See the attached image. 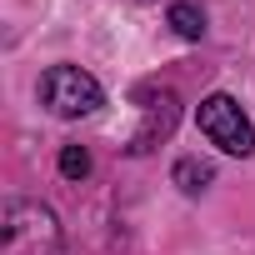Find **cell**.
I'll return each mask as SVG.
<instances>
[{"label": "cell", "instance_id": "1", "mask_svg": "<svg viewBox=\"0 0 255 255\" xmlns=\"http://www.w3.org/2000/svg\"><path fill=\"white\" fill-rule=\"evenodd\" d=\"M0 255H65L55 210L40 200H10L0 215Z\"/></svg>", "mask_w": 255, "mask_h": 255}, {"label": "cell", "instance_id": "2", "mask_svg": "<svg viewBox=\"0 0 255 255\" xmlns=\"http://www.w3.org/2000/svg\"><path fill=\"white\" fill-rule=\"evenodd\" d=\"M200 135L210 140V145H220L225 155H255V125H250V115L240 110V100L235 95H225V90H215V95H205L200 100Z\"/></svg>", "mask_w": 255, "mask_h": 255}, {"label": "cell", "instance_id": "3", "mask_svg": "<svg viewBox=\"0 0 255 255\" xmlns=\"http://www.w3.org/2000/svg\"><path fill=\"white\" fill-rule=\"evenodd\" d=\"M40 100L50 105V115L80 120V115H90V110L105 100V90H100V80H95L90 70H80V65H50V70L40 75Z\"/></svg>", "mask_w": 255, "mask_h": 255}, {"label": "cell", "instance_id": "4", "mask_svg": "<svg viewBox=\"0 0 255 255\" xmlns=\"http://www.w3.org/2000/svg\"><path fill=\"white\" fill-rule=\"evenodd\" d=\"M135 105H140V130L130 135V155H150L160 140H170L175 120H180V95L175 90H160V85H140L135 90Z\"/></svg>", "mask_w": 255, "mask_h": 255}, {"label": "cell", "instance_id": "5", "mask_svg": "<svg viewBox=\"0 0 255 255\" xmlns=\"http://www.w3.org/2000/svg\"><path fill=\"white\" fill-rule=\"evenodd\" d=\"M170 180L185 190V195H200L210 180H215V165L210 160H200V155H185V160H175V170H170Z\"/></svg>", "mask_w": 255, "mask_h": 255}, {"label": "cell", "instance_id": "6", "mask_svg": "<svg viewBox=\"0 0 255 255\" xmlns=\"http://www.w3.org/2000/svg\"><path fill=\"white\" fill-rule=\"evenodd\" d=\"M165 20H170V30H175L180 40H200V35H205V10L190 5V0H175Z\"/></svg>", "mask_w": 255, "mask_h": 255}, {"label": "cell", "instance_id": "7", "mask_svg": "<svg viewBox=\"0 0 255 255\" xmlns=\"http://www.w3.org/2000/svg\"><path fill=\"white\" fill-rule=\"evenodd\" d=\"M60 175L65 180H85L90 175V150L85 145H65L60 150Z\"/></svg>", "mask_w": 255, "mask_h": 255}]
</instances>
